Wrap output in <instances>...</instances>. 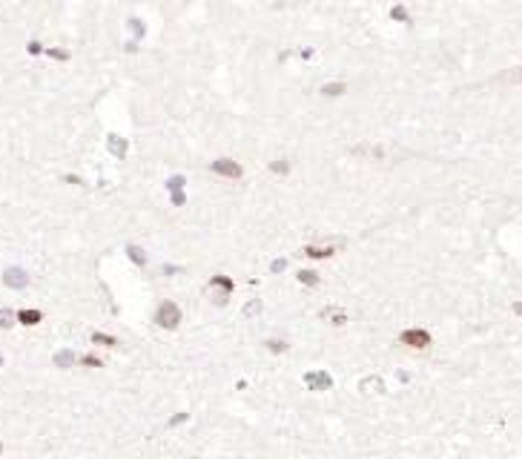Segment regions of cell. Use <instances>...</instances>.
<instances>
[{
  "mask_svg": "<svg viewBox=\"0 0 522 459\" xmlns=\"http://www.w3.org/2000/svg\"><path fill=\"white\" fill-rule=\"evenodd\" d=\"M155 322L161 324L164 330H175L181 324V307L175 301H161V307L155 313Z\"/></svg>",
  "mask_w": 522,
  "mask_h": 459,
  "instance_id": "1",
  "label": "cell"
},
{
  "mask_svg": "<svg viewBox=\"0 0 522 459\" xmlns=\"http://www.w3.org/2000/svg\"><path fill=\"white\" fill-rule=\"evenodd\" d=\"M402 342H408L411 347H427L430 336H427L425 330H408V333H402Z\"/></svg>",
  "mask_w": 522,
  "mask_h": 459,
  "instance_id": "3",
  "label": "cell"
},
{
  "mask_svg": "<svg viewBox=\"0 0 522 459\" xmlns=\"http://www.w3.org/2000/svg\"><path fill=\"white\" fill-rule=\"evenodd\" d=\"M520 78H522V75H520Z\"/></svg>",
  "mask_w": 522,
  "mask_h": 459,
  "instance_id": "6",
  "label": "cell"
},
{
  "mask_svg": "<svg viewBox=\"0 0 522 459\" xmlns=\"http://www.w3.org/2000/svg\"><path fill=\"white\" fill-rule=\"evenodd\" d=\"M299 282H302V284H318V273L302 270V273H299Z\"/></svg>",
  "mask_w": 522,
  "mask_h": 459,
  "instance_id": "4",
  "label": "cell"
},
{
  "mask_svg": "<svg viewBox=\"0 0 522 459\" xmlns=\"http://www.w3.org/2000/svg\"><path fill=\"white\" fill-rule=\"evenodd\" d=\"M321 92H324V95H342L344 92V83H327Z\"/></svg>",
  "mask_w": 522,
  "mask_h": 459,
  "instance_id": "5",
  "label": "cell"
},
{
  "mask_svg": "<svg viewBox=\"0 0 522 459\" xmlns=\"http://www.w3.org/2000/svg\"><path fill=\"white\" fill-rule=\"evenodd\" d=\"M212 172L215 175H224V178H241V164H235L233 158H215L212 161Z\"/></svg>",
  "mask_w": 522,
  "mask_h": 459,
  "instance_id": "2",
  "label": "cell"
}]
</instances>
